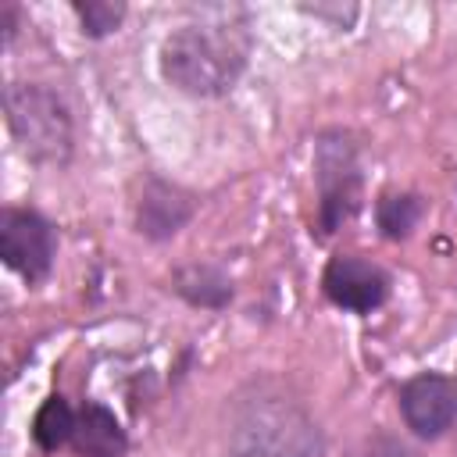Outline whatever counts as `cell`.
<instances>
[{
    "instance_id": "4",
    "label": "cell",
    "mask_w": 457,
    "mask_h": 457,
    "mask_svg": "<svg viewBox=\"0 0 457 457\" xmlns=\"http://www.w3.org/2000/svg\"><path fill=\"white\" fill-rule=\"evenodd\" d=\"M314 175H318V189H321L318 228L328 236L357 211V200H361V171H357L353 146L343 136H325L318 143Z\"/></svg>"
},
{
    "instance_id": "10",
    "label": "cell",
    "mask_w": 457,
    "mask_h": 457,
    "mask_svg": "<svg viewBox=\"0 0 457 457\" xmlns=\"http://www.w3.org/2000/svg\"><path fill=\"white\" fill-rule=\"evenodd\" d=\"M175 293H182L196 307H221L232 296V286L211 264H186L175 271Z\"/></svg>"
},
{
    "instance_id": "1",
    "label": "cell",
    "mask_w": 457,
    "mask_h": 457,
    "mask_svg": "<svg viewBox=\"0 0 457 457\" xmlns=\"http://www.w3.org/2000/svg\"><path fill=\"white\" fill-rule=\"evenodd\" d=\"M246 50V32L228 21L179 25L161 43V75L189 96H221L239 82Z\"/></svg>"
},
{
    "instance_id": "14",
    "label": "cell",
    "mask_w": 457,
    "mask_h": 457,
    "mask_svg": "<svg viewBox=\"0 0 457 457\" xmlns=\"http://www.w3.org/2000/svg\"><path fill=\"white\" fill-rule=\"evenodd\" d=\"M371 457H418L414 450H407L403 443H382V446H375L371 450Z\"/></svg>"
},
{
    "instance_id": "6",
    "label": "cell",
    "mask_w": 457,
    "mask_h": 457,
    "mask_svg": "<svg viewBox=\"0 0 457 457\" xmlns=\"http://www.w3.org/2000/svg\"><path fill=\"white\" fill-rule=\"evenodd\" d=\"M321 286H325V296L336 307L353 311V314H368L389 296V275L375 261L357 257V253L332 257L328 268H325Z\"/></svg>"
},
{
    "instance_id": "11",
    "label": "cell",
    "mask_w": 457,
    "mask_h": 457,
    "mask_svg": "<svg viewBox=\"0 0 457 457\" xmlns=\"http://www.w3.org/2000/svg\"><path fill=\"white\" fill-rule=\"evenodd\" d=\"M32 436H36V443L43 450H57L61 443H68L75 436V414H71V407L61 396L43 400V407L36 411V421H32Z\"/></svg>"
},
{
    "instance_id": "2",
    "label": "cell",
    "mask_w": 457,
    "mask_h": 457,
    "mask_svg": "<svg viewBox=\"0 0 457 457\" xmlns=\"http://www.w3.org/2000/svg\"><path fill=\"white\" fill-rule=\"evenodd\" d=\"M4 111L25 157L39 164H64L71 157V118L54 89L39 82H14L4 93Z\"/></svg>"
},
{
    "instance_id": "3",
    "label": "cell",
    "mask_w": 457,
    "mask_h": 457,
    "mask_svg": "<svg viewBox=\"0 0 457 457\" xmlns=\"http://www.w3.org/2000/svg\"><path fill=\"white\" fill-rule=\"evenodd\" d=\"M236 457H321V443L289 403H261L239 425Z\"/></svg>"
},
{
    "instance_id": "8",
    "label": "cell",
    "mask_w": 457,
    "mask_h": 457,
    "mask_svg": "<svg viewBox=\"0 0 457 457\" xmlns=\"http://www.w3.org/2000/svg\"><path fill=\"white\" fill-rule=\"evenodd\" d=\"M189 214H193V200L182 189H175L161 179H150L139 196V207H136V225L150 239H168L189 221Z\"/></svg>"
},
{
    "instance_id": "13",
    "label": "cell",
    "mask_w": 457,
    "mask_h": 457,
    "mask_svg": "<svg viewBox=\"0 0 457 457\" xmlns=\"http://www.w3.org/2000/svg\"><path fill=\"white\" fill-rule=\"evenodd\" d=\"M75 14L82 18V32L86 36H107L121 25L125 18V4H111V0H79L75 4Z\"/></svg>"
},
{
    "instance_id": "12",
    "label": "cell",
    "mask_w": 457,
    "mask_h": 457,
    "mask_svg": "<svg viewBox=\"0 0 457 457\" xmlns=\"http://www.w3.org/2000/svg\"><path fill=\"white\" fill-rule=\"evenodd\" d=\"M421 218V204L411 193H386L378 200V228L389 239H403Z\"/></svg>"
},
{
    "instance_id": "5",
    "label": "cell",
    "mask_w": 457,
    "mask_h": 457,
    "mask_svg": "<svg viewBox=\"0 0 457 457\" xmlns=\"http://www.w3.org/2000/svg\"><path fill=\"white\" fill-rule=\"evenodd\" d=\"M0 257L11 271L36 282L54 264V228L36 211L7 207L0 214Z\"/></svg>"
},
{
    "instance_id": "9",
    "label": "cell",
    "mask_w": 457,
    "mask_h": 457,
    "mask_svg": "<svg viewBox=\"0 0 457 457\" xmlns=\"http://www.w3.org/2000/svg\"><path fill=\"white\" fill-rule=\"evenodd\" d=\"M79 457H125V432L118 418L104 403H86L75 414V436H71Z\"/></svg>"
},
{
    "instance_id": "7",
    "label": "cell",
    "mask_w": 457,
    "mask_h": 457,
    "mask_svg": "<svg viewBox=\"0 0 457 457\" xmlns=\"http://www.w3.org/2000/svg\"><path fill=\"white\" fill-rule=\"evenodd\" d=\"M400 414L407 428L421 439L443 436L457 418V386L446 375H414L400 389Z\"/></svg>"
}]
</instances>
